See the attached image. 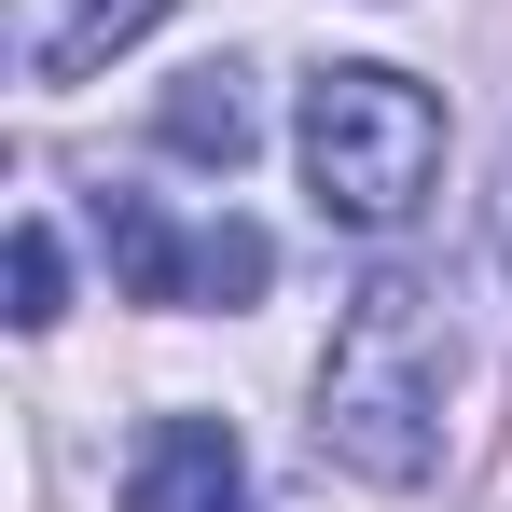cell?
Masks as SVG:
<instances>
[{"instance_id": "8992f818", "label": "cell", "mask_w": 512, "mask_h": 512, "mask_svg": "<svg viewBox=\"0 0 512 512\" xmlns=\"http://www.w3.org/2000/svg\"><path fill=\"white\" fill-rule=\"evenodd\" d=\"M153 125H167V153H194V167H250V139H263L250 125V70H180Z\"/></svg>"}, {"instance_id": "3957f363", "label": "cell", "mask_w": 512, "mask_h": 512, "mask_svg": "<svg viewBox=\"0 0 512 512\" xmlns=\"http://www.w3.org/2000/svg\"><path fill=\"white\" fill-rule=\"evenodd\" d=\"M97 250H111V277H125L139 305H263V277H277V250H263L250 222L167 236L153 194H97Z\"/></svg>"}, {"instance_id": "ba28073f", "label": "cell", "mask_w": 512, "mask_h": 512, "mask_svg": "<svg viewBox=\"0 0 512 512\" xmlns=\"http://www.w3.org/2000/svg\"><path fill=\"white\" fill-rule=\"evenodd\" d=\"M499 236H512V167H499Z\"/></svg>"}, {"instance_id": "7a4b0ae2", "label": "cell", "mask_w": 512, "mask_h": 512, "mask_svg": "<svg viewBox=\"0 0 512 512\" xmlns=\"http://www.w3.org/2000/svg\"><path fill=\"white\" fill-rule=\"evenodd\" d=\"M305 180H319V208L360 222V236H388V222H416V194L443 180V97L416 70H319L305 84Z\"/></svg>"}, {"instance_id": "52a82bcc", "label": "cell", "mask_w": 512, "mask_h": 512, "mask_svg": "<svg viewBox=\"0 0 512 512\" xmlns=\"http://www.w3.org/2000/svg\"><path fill=\"white\" fill-rule=\"evenodd\" d=\"M42 319H56V236L14 222V333H42Z\"/></svg>"}, {"instance_id": "5b68a950", "label": "cell", "mask_w": 512, "mask_h": 512, "mask_svg": "<svg viewBox=\"0 0 512 512\" xmlns=\"http://www.w3.org/2000/svg\"><path fill=\"white\" fill-rule=\"evenodd\" d=\"M153 14H167V0H14V70H28V84H84Z\"/></svg>"}, {"instance_id": "277c9868", "label": "cell", "mask_w": 512, "mask_h": 512, "mask_svg": "<svg viewBox=\"0 0 512 512\" xmlns=\"http://www.w3.org/2000/svg\"><path fill=\"white\" fill-rule=\"evenodd\" d=\"M125 512H250V457L222 416H153L125 457Z\"/></svg>"}, {"instance_id": "6da1fadb", "label": "cell", "mask_w": 512, "mask_h": 512, "mask_svg": "<svg viewBox=\"0 0 512 512\" xmlns=\"http://www.w3.org/2000/svg\"><path fill=\"white\" fill-rule=\"evenodd\" d=\"M443 374H457V333H443V291L429 277H360L333 319V360H319V457L360 471V485H416L443 457Z\"/></svg>"}]
</instances>
